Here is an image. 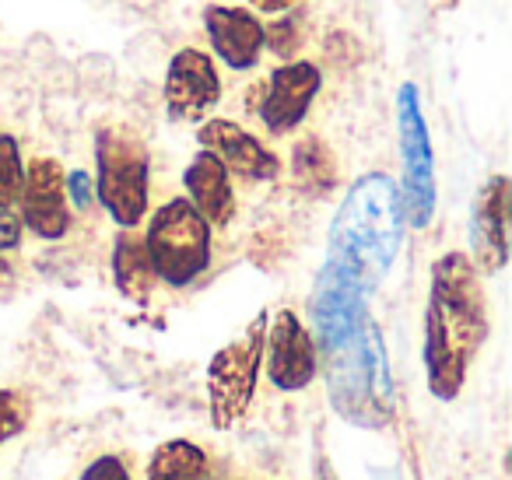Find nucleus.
I'll use <instances>...</instances> for the list:
<instances>
[{
	"instance_id": "393cba45",
	"label": "nucleus",
	"mask_w": 512,
	"mask_h": 480,
	"mask_svg": "<svg viewBox=\"0 0 512 480\" xmlns=\"http://www.w3.org/2000/svg\"><path fill=\"white\" fill-rule=\"evenodd\" d=\"M295 4H299V0H246V8L256 11V15H285Z\"/></svg>"
},
{
	"instance_id": "7ed1b4c3",
	"label": "nucleus",
	"mask_w": 512,
	"mask_h": 480,
	"mask_svg": "<svg viewBox=\"0 0 512 480\" xmlns=\"http://www.w3.org/2000/svg\"><path fill=\"white\" fill-rule=\"evenodd\" d=\"M330 358V396L348 421L379 428L393 414V382L386 368L383 337L376 323L365 319L344 344L327 351Z\"/></svg>"
},
{
	"instance_id": "4468645a",
	"label": "nucleus",
	"mask_w": 512,
	"mask_h": 480,
	"mask_svg": "<svg viewBox=\"0 0 512 480\" xmlns=\"http://www.w3.org/2000/svg\"><path fill=\"white\" fill-rule=\"evenodd\" d=\"M197 144L218 155L232 176H242L249 183H271L281 176V158L260 137L232 120H200Z\"/></svg>"
},
{
	"instance_id": "9b49d317",
	"label": "nucleus",
	"mask_w": 512,
	"mask_h": 480,
	"mask_svg": "<svg viewBox=\"0 0 512 480\" xmlns=\"http://www.w3.org/2000/svg\"><path fill=\"white\" fill-rule=\"evenodd\" d=\"M22 225L39 239L57 242L71 232V204H67V172L57 158H32L25 165L22 193Z\"/></svg>"
},
{
	"instance_id": "6e6552de",
	"label": "nucleus",
	"mask_w": 512,
	"mask_h": 480,
	"mask_svg": "<svg viewBox=\"0 0 512 480\" xmlns=\"http://www.w3.org/2000/svg\"><path fill=\"white\" fill-rule=\"evenodd\" d=\"M323 92V71L313 60H288L267 78L264 88H256L249 113L264 123L267 134H292L313 109L316 95Z\"/></svg>"
},
{
	"instance_id": "39448f33",
	"label": "nucleus",
	"mask_w": 512,
	"mask_h": 480,
	"mask_svg": "<svg viewBox=\"0 0 512 480\" xmlns=\"http://www.w3.org/2000/svg\"><path fill=\"white\" fill-rule=\"evenodd\" d=\"M144 249L158 281L169 288H186L211 267V225L186 197L165 200L151 214Z\"/></svg>"
},
{
	"instance_id": "1a4fd4ad",
	"label": "nucleus",
	"mask_w": 512,
	"mask_h": 480,
	"mask_svg": "<svg viewBox=\"0 0 512 480\" xmlns=\"http://www.w3.org/2000/svg\"><path fill=\"white\" fill-rule=\"evenodd\" d=\"M165 113L172 123H200L218 109L221 102V74L218 60L197 46H183L165 67L162 85Z\"/></svg>"
},
{
	"instance_id": "0eeeda50",
	"label": "nucleus",
	"mask_w": 512,
	"mask_h": 480,
	"mask_svg": "<svg viewBox=\"0 0 512 480\" xmlns=\"http://www.w3.org/2000/svg\"><path fill=\"white\" fill-rule=\"evenodd\" d=\"M397 137L404 158V186H400L404 218L414 228H425L435 214V162L432 137L421 113V88L414 81H404L397 92Z\"/></svg>"
},
{
	"instance_id": "aec40b11",
	"label": "nucleus",
	"mask_w": 512,
	"mask_h": 480,
	"mask_svg": "<svg viewBox=\"0 0 512 480\" xmlns=\"http://www.w3.org/2000/svg\"><path fill=\"white\" fill-rule=\"evenodd\" d=\"M22 179H25L22 148H18L15 137L0 130V207H15L18 204Z\"/></svg>"
},
{
	"instance_id": "2eb2a0df",
	"label": "nucleus",
	"mask_w": 512,
	"mask_h": 480,
	"mask_svg": "<svg viewBox=\"0 0 512 480\" xmlns=\"http://www.w3.org/2000/svg\"><path fill=\"white\" fill-rule=\"evenodd\" d=\"M264 29L260 15L235 4H211L204 8V32L214 50V60H221L232 71H253L264 57Z\"/></svg>"
},
{
	"instance_id": "a878e982",
	"label": "nucleus",
	"mask_w": 512,
	"mask_h": 480,
	"mask_svg": "<svg viewBox=\"0 0 512 480\" xmlns=\"http://www.w3.org/2000/svg\"><path fill=\"white\" fill-rule=\"evenodd\" d=\"M67 190H74V197H78V204L81 207H88L92 204V186H88V176L85 172H71V176H67Z\"/></svg>"
},
{
	"instance_id": "20e7f679",
	"label": "nucleus",
	"mask_w": 512,
	"mask_h": 480,
	"mask_svg": "<svg viewBox=\"0 0 512 480\" xmlns=\"http://www.w3.org/2000/svg\"><path fill=\"white\" fill-rule=\"evenodd\" d=\"M95 197L120 228H137L148 214L151 155L127 127H106L95 134Z\"/></svg>"
},
{
	"instance_id": "4be33fe9",
	"label": "nucleus",
	"mask_w": 512,
	"mask_h": 480,
	"mask_svg": "<svg viewBox=\"0 0 512 480\" xmlns=\"http://www.w3.org/2000/svg\"><path fill=\"white\" fill-rule=\"evenodd\" d=\"M264 46L274 50L278 57H295L302 46V29L295 18H281L274 29H264Z\"/></svg>"
},
{
	"instance_id": "dca6fc26",
	"label": "nucleus",
	"mask_w": 512,
	"mask_h": 480,
	"mask_svg": "<svg viewBox=\"0 0 512 480\" xmlns=\"http://www.w3.org/2000/svg\"><path fill=\"white\" fill-rule=\"evenodd\" d=\"M186 200L204 214L211 228H225L235 218V190H232V172L221 165L218 155L200 148V155L186 165L183 172Z\"/></svg>"
},
{
	"instance_id": "f03ea898",
	"label": "nucleus",
	"mask_w": 512,
	"mask_h": 480,
	"mask_svg": "<svg viewBox=\"0 0 512 480\" xmlns=\"http://www.w3.org/2000/svg\"><path fill=\"white\" fill-rule=\"evenodd\" d=\"M404 239V204L400 186L386 172L362 176L348 190L341 214L330 232V260L348 267L362 288H376L390 270Z\"/></svg>"
},
{
	"instance_id": "9d476101",
	"label": "nucleus",
	"mask_w": 512,
	"mask_h": 480,
	"mask_svg": "<svg viewBox=\"0 0 512 480\" xmlns=\"http://www.w3.org/2000/svg\"><path fill=\"white\" fill-rule=\"evenodd\" d=\"M362 298H365L362 281L337 260H327V267H323L313 291V323H316V340H320L323 351H334L337 344H344L369 319Z\"/></svg>"
},
{
	"instance_id": "6ab92c4d",
	"label": "nucleus",
	"mask_w": 512,
	"mask_h": 480,
	"mask_svg": "<svg viewBox=\"0 0 512 480\" xmlns=\"http://www.w3.org/2000/svg\"><path fill=\"white\" fill-rule=\"evenodd\" d=\"M148 480H218L211 470V459L200 445L186 442V438H172L162 442L151 452Z\"/></svg>"
},
{
	"instance_id": "5701e85b",
	"label": "nucleus",
	"mask_w": 512,
	"mask_h": 480,
	"mask_svg": "<svg viewBox=\"0 0 512 480\" xmlns=\"http://www.w3.org/2000/svg\"><path fill=\"white\" fill-rule=\"evenodd\" d=\"M81 480H130V473H127V466H123V459L99 456L85 473H81Z\"/></svg>"
},
{
	"instance_id": "423d86ee",
	"label": "nucleus",
	"mask_w": 512,
	"mask_h": 480,
	"mask_svg": "<svg viewBox=\"0 0 512 480\" xmlns=\"http://www.w3.org/2000/svg\"><path fill=\"white\" fill-rule=\"evenodd\" d=\"M264 337H267V312L253 319L235 337L225 344L207 365V407H211L214 428H232L242 414L249 410L256 393V379H260V365H264Z\"/></svg>"
},
{
	"instance_id": "ddd939ff",
	"label": "nucleus",
	"mask_w": 512,
	"mask_h": 480,
	"mask_svg": "<svg viewBox=\"0 0 512 480\" xmlns=\"http://www.w3.org/2000/svg\"><path fill=\"white\" fill-rule=\"evenodd\" d=\"M264 354L267 379L285 393H299L316 379V340L292 309H281L274 323H267Z\"/></svg>"
},
{
	"instance_id": "f257e3e1",
	"label": "nucleus",
	"mask_w": 512,
	"mask_h": 480,
	"mask_svg": "<svg viewBox=\"0 0 512 480\" xmlns=\"http://www.w3.org/2000/svg\"><path fill=\"white\" fill-rule=\"evenodd\" d=\"M488 340V302L481 274L467 253H446L432 263L425 305V372L435 400H456L477 351Z\"/></svg>"
},
{
	"instance_id": "a211bd4d",
	"label": "nucleus",
	"mask_w": 512,
	"mask_h": 480,
	"mask_svg": "<svg viewBox=\"0 0 512 480\" xmlns=\"http://www.w3.org/2000/svg\"><path fill=\"white\" fill-rule=\"evenodd\" d=\"M292 176L299 190L313 193V197H327L337 190V162L330 155L327 141L316 134L295 141L292 148Z\"/></svg>"
},
{
	"instance_id": "f8f14e48",
	"label": "nucleus",
	"mask_w": 512,
	"mask_h": 480,
	"mask_svg": "<svg viewBox=\"0 0 512 480\" xmlns=\"http://www.w3.org/2000/svg\"><path fill=\"white\" fill-rule=\"evenodd\" d=\"M509 204V179L491 176L470 207V263L484 277L498 274L509 263Z\"/></svg>"
},
{
	"instance_id": "412c9836",
	"label": "nucleus",
	"mask_w": 512,
	"mask_h": 480,
	"mask_svg": "<svg viewBox=\"0 0 512 480\" xmlns=\"http://www.w3.org/2000/svg\"><path fill=\"white\" fill-rule=\"evenodd\" d=\"M29 403L15 389H0V445L11 442L15 435H22L25 424H29Z\"/></svg>"
},
{
	"instance_id": "b1692460",
	"label": "nucleus",
	"mask_w": 512,
	"mask_h": 480,
	"mask_svg": "<svg viewBox=\"0 0 512 480\" xmlns=\"http://www.w3.org/2000/svg\"><path fill=\"white\" fill-rule=\"evenodd\" d=\"M22 218H18L11 207H0V253H8V249H18L22 242Z\"/></svg>"
},
{
	"instance_id": "f3484780",
	"label": "nucleus",
	"mask_w": 512,
	"mask_h": 480,
	"mask_svg": "<svg viewBox=\"0 0 512 480\" xmlns=\"http://www.w3.org/2000/svg\"><path fill=\"white\" fill-rule=\"evenodd\" d=\"M113 277H116L120 295L130 298V302L144 305L151 298V288H155L158 277L148 260V249H144V235H137L134 228H123V235H116Z\"/></svg>"
}]
</instances>
